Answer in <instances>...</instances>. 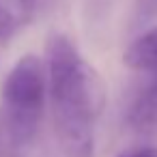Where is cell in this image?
<instances>
[{"mask_svg": "<svg viewBox=\"0 0 157 157\" xmlns=\"http://www.w3.org/2000/svg\"><path fill=\"white\" fill-rule=\"evenodd\" d=\"M45 67L60 151L65 157H93L95 121L105 105L101 75L80 56L65 35H52L48 39Z\"/></svg>", "mask_w": 157, "mask_h": 157, "instance_id": "cell-1", "label": "cell"}, {"mask_svg": "<svg viewBox=\"0 0 157 157\" xmlns=\"http://www.w3.org/2000/svg\"><path fill=\"white\" fill-rule=\"evenodd\" d=\"M50 95L48 67L35 56H22L2 82V127L13 146H26L35 140L45 101Z\"/></svg>", "mask_w": 157, "mask_h": 157, "instance_id": "cell-2", "label": "cell"}, {"mask_svg": "<svg viewBox=\"0 0 157 157\" xmlns=\"http://www.w3.org/2000/svg\"><path fill=\"white\" fill-rule=\"evenodd\" d=\"M127 125L144 140L157 142V80L138 93L127 112Z\"/></svg>", "mask_w": 157, "mask_h": 157, "instance_id": "cell-3", "label": "cell"}, {"mask_svg": "<svg viewBox=\"0 0 157 157\" xmlns=\"http://www.w3.org/2000/svg\"><path fill=\"white\" fill-rule=\"evenodd\" d=\"M123 63L133 71L157 73V26L142 33L127 45L123 54Z\"/></svg>", "mask_w": 157, "mask_h": 157, "instance_id": "cell-4", "label": "cell"}, {"mask_svg": "<svg viewBox=\"0 0 157 157\" xmlns=\"http://www.w3.org/2000/svg\"><path fill=\"white\" fill-rule=\"evenodd\" d=\"M35 13V0H0V43L22 30Z\"/></svg>", "mask_w": 157, "mask_h": 157, "instance_id": "cell-5", "label": "cell"}, {"mask_svg": "<svg viewBox=\"0 0 157 157\" xmlns=\"http://www.w3.org/2000/svg\"><path fill=\"white\" fill-rule=\"evenodd\" d=\"M118 157H157V146H155V144H148V146L129 148V151L121 153Z\"/></svg>", "mask_w": 157, "mask_h": 157, "instance_id": "cell-6", "label": "cell"}]
</instances>
